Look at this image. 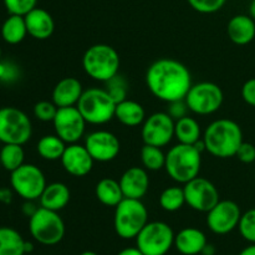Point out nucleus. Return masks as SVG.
Segmentation results:
<instances>
[{"label": "nucleus", "instance_id": "obj_18", "mask_svg": "<svg viewBox=\"0 0 255 255\" xmlns=\"http://www.w3.org/2000/svg\"><path fill=\"white\" fill-rule=\"evenodd\" d=\"M122 193L125 198L142 199L149 188V177L146 168L129 167L120 178Z\"/></svg>", "mask_w": 255, "mask_h": 255}, {"label": "nucleus", "instance_id": "obj_23", "mask_svg": "<svg viewBox=\"0 0 255 255\" xmlns=\"http://www.w3.org/2000/svg\"><path fill=\"white\" fill-rule=\"evenodd\" d=\"M71 198V192L69 187L61 182L46 184L44 192L40 196V207L50 209V211L60 212L69 204Z\"/></svg>", "mask_w": 255, "mask_h": 255}, {"label": "nucleus", "instance_id": "obj_51", "mask_svg": "<svg viewBox=\"0 0 255 255\" xmlns=\"http://www.w3.org/2000/svg\"><path fill=\"white\" fill-rule=\"evenodd\" d=\"M24 255H29V254H24Z\"/></svg>", "mask_w": 255, "mask_h": 255}, {"label": "nucleus", "instance_id": "obj_1", "mask_svg": "<svg viewBox=\"0 0 255 255\" xmlns=\"http://www.w3.org/2000/svg\"><path fill=\"white\" fill-rule=\"evenodd\" d=\"M149 92L161 101L173 102L186 99L192 84L188 67L174 59H159L146 72Z\"/></svg>", "mask_w": 255, "mask_h": 255}, {"label": "nucleus", "instance_id": "obj_11", "mask_svg": "<svg viewBox=\"0 0 255 255\" xmlns=\"http://www.w3.org/2000/svg\"><path fill=\"white\" fill-rule=\"evenodd\" d=\"M184 100L189 111L199 116H207L221 109L224 95L217 84L203 81L192 85Z\"/></svg>", "mask_w": 255, "mask_h": 255}, {"label": "nucleus", "instance_id": "obj_21", "mask_svg": "<svg viewBox=\"0 0 255 255\" xmlns=\"http://www.w3.org/2000/svg\"><path fill=\"white\" fill-rule=\"evenodd\" d=\"M227 34L236 45L244 46L251 44L255 39V20L251 15H236L227 25Z\"/></svg>", "mask_w": 255, "mask_h": 255}, {"label": "nucleus", "instance_id": "obj_32", "mask_svg": "<svg viewBox=\"0 0 255 255\" xmlns=\"http://www.w3.org/2000/svg\"><path fill=\"white\" fill-rule=\"evenodd\" d=\"M141 162L147 171H161L166 166V153L161 147L144 144L141 149Z\"/></svg>", "mask_w": 255, "mask_h": 255}, {"label": "nucleus", "instance_id": "obj_26", "mask_svg": "<svg viewBox=\"0 0 255 255\" xmlns=\"http://www.w3.org/2000/svg\"><path fill=\"white\" fill-rule=\"evenodd\" d=\"M95 194L100 203L106 207H116L125 198L120 182L114 178H104L96 184Z\"/></svg>", "mask_w": 255, "mask_h": 255}, {"label": "nucleus", "instance_id": "obj_38", "mask_svg": "<svg viewBox=\"0 0 255 255\" xmlns=\"http://www.w3.org/2000/svg\"><path fill=\"white\" fill-rule=\"evenodd\" d=\"M188 106H187L186 100H178V101L169 102L168 109H167V114L177 121V120L182 119L184 116H188Z\"/></svg>", "mask_w": 255, "mask_h": 255}, {"label": "nucleus", "instance_id": "obj_43", "mask_svg": "<svg viewBox=\"0 0 255 255\" xmlns=\"http://www.w3.org/2000/svg\"><path fill=\"white\" fill-rule=\"evenodd\" d=\"M12 201V191L9 188H0V202L4 204H10Z\"/></svg>", "mask_w": 255, "mask_h": 255}, {"label": "nucleus", "instance_id": "obj_20", "mask_svg": "<svg viewBox=\"0 0 255 255\" xmlns=\"http://www.w3.org/2000/svg\"><path fill=\"white\" fill-rule=\"evenodd\" d=\"M82 84L76 77H64L55 85L52 90V102L57 107L76 106L82 96Z\"/></svg>", "mask_w": 255, "mask_h": 255}, {"label": "nucleus", "instance_id": "obj_3", "mask_svg": "<svg viewBox=\"0 0 255 255\" xmlns=\"http://www.w3.org/2000/svg\"><path fill=\"white\" fill-rule=\"evenodd\" d=\"M202 166V152L194 144L178 143L171 147L166 153L167 174L174 182L186 184L199 176Z\"/></svg>", "mask_w": 255, "mask_h": 255}, {"label": "nucleus", "instance_id": "obj_7", "mask_svg": "<svg viewBox=\"0 0 255 255\" xmlns=\"http://www.w3.org/2000/svg\"><path fill=\"white\" fill-rule=\"evenodd\" d=\"M29 231L37 243L56 246L65 237V223L59 212L39 207L29 218Z\"/></svg>", "mask_w": 255, "mask_h": 255}, {"label": "nucleus", "instance_id": "obj_2", "mask_svg": "<svg viewBox=\"0 0 255 255\" xmlns=\"http://www.w3.org/2000/svg\"><path fill=\"white\" fill-rule=\"evenodd\" d=\"M206 151L217 158H231L243 143V131L233 120L219 119L208 125L203 132Z\"/></svg>", "mask_w": 255, "mask_h": 255}, {"label": "nucleus", "instance_id": "obj_4", "mask_svg": "<svg viewBox=\"0 0 255 255\" xmlns=\"http://www.w3.org/2000/svg\"><path fill=\"white\" fill-rule=\"evenodd\" d=\"M82 67L91 79L106 82L119 74L120 55L107 44L92 45L82 56Z\"/></svg>", "mask_w": 255, "mask_h": 255}, {"label": "nucleus", "instance_id": "obj_34", "mask_svg": "<svg viewBox=\"0 0 255 255\" xmlns=\"http://www.w3.org/2000/svg\"><path fill=\"white\" fill-rule=\"evenodd\" d=\"M238 229L241 236L251 244H255V208L242 214Z\"/></svg>", "mask_w": 255, "mask_h": 255}, {"label": "nucleus", "instance_id": "obj_24", "mask_svg": "<svg viewBox=\"0 0 255 255\" xmlns=\"http://www.w3.org/2000/svg\"><path fill=\"white\" fill-rule=\"evenodd\" d=\"M115 117L121 122L124 126L136 127L139 126L146 120V111L143 106L133 100H124L116 105Z\"/></svg>", "mask_w": 255, "mask_h": 255}, {"label": "nucleus", "instance_id": "obj_15", "mask_svg": "<svg viewBox=\"0 0 255 255\" xmlns=\"http://www.w3.org/2000/svg\"><path fill=\"white\" fill-rule=\"evenodd\" d=\"M241 207L233 201H219L213 208L207 212V226L218 236H226L238 228L242 217Z\"/></svg>", "mask_w": 255, "mask_h": 255}, {"label": "nucleus", "instance_id": "obj_45", "mask_svg": "<svg viewBox=\"0 0 255 255\" xmlns=\"http://www.w3.org/2000/svg\"><path fill=\"white\" fill-rule=\"evenodd\" d=\"M201 254L202 255H214L216 254V248H214V246H212V244L207 243V246L204 247Z\"/></svg>", "mask_w": 255, "mask_h": 255}, {"label": "nucleus", "instance_id": "obj_16", "mask_svg": "<svg viewBox=\"0 0 255 255\" xmlns=\"http://www.w3.org/2000/svg\"><path fill=\"white\" fill-rule=\"evenodd\" d=\"M85 147L95 162L114 161L121 151V143L116 134L100 129L89 133L85 138Z\"/></svg>", "mask_w": 255, "mask_h": 255}, {"label": "nucleus", "instance_id": "obj_49", "mask_svg": "<svg viewBox=\"0 0 255 255\" xmlns=\"http://www.w3.org/2000/svg\"><path fill=\"white\" fill-rule=\"evenodd\" d=\"M80 255H99L97 253H95V252H91V251H87V252H84V253H81Z\"/></svg>", "mask_w": 255, "mask_h": 255}, {"label": "nucleus", "instance_id": "obj_17", "mask_svg": "<svg viewBox=\"0 0 255 255\" xmlns=\"http://www.w3.org/2000/svg\"><path fill=\"white\" fill-rule=\"evenodd\" d=\"M61 164L65 171L74 177H85L92 171L94 158L85 144H67L61 157Z\"/></svg>", "mask_w": 255, "mask_h": 255}, {"label": "nucleus", "instance_id": "obj_9", "mask_svg": "<svg viewBox=\"0 0 255 255\" xmlns=\"http://www.w3.org/2000/svg\"><path fill=\"white\" fill-rule=\"evenodd\" d=\"M31 134V121L24 111L10 106L0 109V142L22 146Z\"/></svg>", "mask_w": 255, "mask_h": 255}, {"label": "nucleus", "instance_id": "obj_13", "mask_svg": "<svg viewBox=\"0 0 255 255\" xmlns=\"http://www.w3.org/2000/svg\"><path fill=\"white\" fill-rule=\"evenodd\" d=\"M55 133L66 144L77 143L84 137L86 124L77 106L60 107L54 121Z\"/></svg>", "mask_w": 255, "mask_h": 255}, {"label": "nucleus", "instance_id": "obj_35", "mask_svg": "<svg viewBox=\"0 0 255 255\" xmlns=\"http://www.w3.org/2000/svg\"><path fill=\"white\" fill-rule=\"evenodd\" d=\"M37 0H4V5L10 15L25 16L36 7Z\"/></svg>", "mask_w": 255, "mask_h": 255}, {"label": "nucleus", "instance_id": "obj_47", "mask_svg": "<svg viewBox=\"0 0 255 255\" xmlns=\"http://www.w3.org/2000/svg\"><path fill=\"white\" fill-rule=\"evenodd\" d=\"M24 251H25V254H30L32 251H34V244H32L31 242H26V241H25Z\"/></svg>", "mask_w": 255, "mask_h": 255}, {"label": "nucleus", "instance_id": "obj_29", "mask_svg": "<svg viewBox=\"0 0 255 255\" xmlns=\"http://www.w3.org/2000/svg\"><path fill=\"white\" fill-rule=\"evenodd\" d=\"M65 148H66V143L56 133L46 134V136L41 137L36 146L39 156L46 161L61 159Z\"/></svg>", "mask_w": 255, "mask_h": 255}, {"label": "nucleus", "instance_id": "obj_14", "mask_svg": "<svg viewBox=\"0 0 255 255\" xmlns=\"http://www.w3.org/2000/svg\"><path fill=\"white\" fill-rule=\"evenodd\" d=\"M174 121L167 112H156L146 117L142 124L141 136L144 144L164 147L174 138Z\"/></svg>", "mask_w": 255, "mask_h": 255}, {"label": "nucleus", "instance_id": "obj_50", "mask_svg": "<svg viewBox=\"0 0 255 255\" xmlns=\"http://www.w3.org/2000/svg\"><path fill=\"white\" fill-rule=\"evenodd\" d=\"M0 59H1V47H0Z\"/></svg>", "mask_w": 255, "mask_h": 255}, {"label": "nucleus", "instance_id": "obj_33", "mask_svg": "<svg viewBox=\"0 0 255 255\" xmlns=\"http://www.w3.org/2000/svg\"><path fill=\"white\" fill-rule=\"evenodd\" d=\"M106 84V91L109 92L110 96L114 99V101L116 104L122 102L124 100L127 99V94H128V82L126 81L124 76L117 74L116 76H114L112 79H110L109 81L105 82Z\"/></svg>", "mask_w": 255, "mask_h": 255}, {"label": "nucleus", "instance_id": "obj_22", "mask_svg": "<svg viewBox=\"0 0 255 255\" xmlns=\"http://www.w3.org/2000/svg\"><path fill=\"white\" fill-rule=\"evenodd\" d=\"M207 237L201 229L188 227L174 237V247L182 255H198L207 246Z\"/></svg>", "mask_w": 255, "mask_h": 255}, {"label": "nucleus", "instance_id": "obj_10", "mask_svg": "<svg viewBox=\"0 0 255 255\" xmlns=\"http://www.w3.org/2000/svg\"><path fill=\"white\" fill-rule=\"evenodd\" d=\"M10 173V186L17 196L25 201L40 198L46 187V178L39 167L24 163Z\"/></svg>", "mask_w": 255, "mask_h": 255}, {"label": "nucleus", "instance_id": "obj_30", "mask_svg": "<svg viewBox=\"0 0 255 255\" xmlns=\"http://www.w3.org/2000/svg\"><path fill=\"white\" fill-rule=\"evenodd\" d=\"M25 152L21 144L6 143L0 149V163L6 171L12 172L24 164Z\"/></svg>", "mask_w": 255, "mask_h": 255}, {"label": "nucleus", "instance_id": "obj_19", "mask_svg": "<svg viewBox=\"0 0 255 255\" xmlns=\"http://www.w3.org/2000/svg\"><path fill=\"white\" fill-rule=\"evenodd\" d=\"M27 34L36 40H46L54 34L55 21L49 11L35 7L25 15Z\"/></svg>", "mask_w": 255, "mask_h": 255}, {"label": "nucleus", "instance_id": "obj_31", "mask_svg": "<svg viewBox=\"0 0 255 255\" xmlns=\"http://www.w3.org/2000/svg\"><path fill=\"white\" fill-rule=\"evenodd\" d=\"M186 204L183 187L173 186L164 189L159 196V206L166 212H177Z\"/></svg>", "mask_w": 255, "mask_h": 255}, {"label": "nucleus", "instance_id": "obj_39", "mask_svg": "<svg viewBox=\"0 0 255 255\" xmlns=\"http://www.w3.org/2000/svg\"><path fill=\"white\" fill-rule=\"evenodd\" d=\"M236 157H238L239 161L243 162V163H253L255 161V146L249 142H243L239 147Z\"/></svg>", "mask_w": 255, "mask_h": 255}, {"label": "nucleus", "instance_id": "obj_40", "mask_svg": "<svg viewBox=\"0 0 255 255\" xmlns=\"http://www.w3.org/2000/svg\"><path fill=\"white\" fill-rule=\"evenodd\" d=\"M19 77V70L10 62L0 61V81L12 82Z\"/></svg>", "mask_w": 255, "mask_h": 255}, {"label": "nucleus", "instance_id": "obj_46", "mask_svg": "<svg viewBox=\"0 0 255 255\" xmlns=\"http://www.w3.org/2000/svg\"><path fill=\"white\" fill-rule=\"evenodd\" d=\"M239 255H255V244H251L239 253Z\"/></svg>", "mask_w": 255, "mask_h": 255}, {"label": "nucleus", "instance_id": "obj_27", "mask_svg": "<svg viewBox=\"0 0 255 255\" xmlns=\"http://www.w3.org/2000/svg\"><path fill=\"white\" fill-rule=\"evenodd\" d=\"M27 35L26 22L25 17L20 15H9L6 20L2 22L1 37L6 44L16 45L20 44Z\"/></svg>", "mask_w": 255, "mask_h": 255}, {"label": "nucleus", "instance_id": "obj_41", "mask_svg": "<svg viewBox=\"0 0 255 255\" xmlns=\"http://www.w3.org/2000/svg\"><path fill=\"white\" fill-rule=\"evenodd\" d=\"M242 99L249 106L255 107V77L244 82L242 87Z\"/></svg>", "mask_w": 255, "mask_h": 255}, {"label": "nucleus", "instance_id": "obj_5", "mask_svg": "<svg viewBox=\"0 0 255 255\" xmlns=\"http://www.w3.org/2000/svg\"><path fill=\"white\" fill-rule=\"evenodd\" d=\"M148 223V211L141 199L124 198L115 207L114 228L122 239H136Z\"/></svg>", "mask_w": 255, "mask_h": 255}, {"label": "nucleus", "instance_id": "obj_8", "mask_svg": "<svg viewBox=\"0 0 255 255\" xmlns=\"http://www.w3.org/2000/svg\"><path fill=\"white\" fill-rule=\"evenodd\" d=\"M174 237L164 222H148L136 237V247L144 255H166L174 246Z\"/></svg>", "mask_w": 255, "mask_h": 255}, {"label": "nucleus", "instance_id": "obj_42", "mask_svg": "<svg viewBox=\"0 0 255 255\" xmlns=\"http://www.w3.org/2000/svg\"><path fill=\"white\" fill-rule=\"evenodd\" d=\"M37 208H39V207L35 206L34 201H25L24 206H22V213L30 218V217L37 211Z\"/></svg>", "mask_w": 255, "mask_h": 255}, {"label": "nucleus", "instance_id": "obj_37", "mask_svg": "<svg viewBox=\"0 0 255 255\" xmlns=\"http://www.w3.org/2000/svg\"><path fill=\"white\" fill-rule=\"evenodd\" d=\"M191 7L201 14H214L226 5L227 0H187Z\"/></svg>", "mask_w": 255, "mask_h": 255}, {"label": "nucleus", "instance_id": "obj_44", "mask_svg": "<svg viewBox=\"0 0 255 255\" xmlns=\"http://www.w3.org/2000/svg\"><path fill=\"white\" fill-rule=\"evenodd\" d=\"M117 255H144V254L142 253L137 247H128V248H125L122 249L121 252H119V254Z\"/></svg>", "mask_w": 255, "mask_h": 255}, {"label": "nucleus", "instance_id": "obj_48", "mask_svg": "<svg viewBox=\"0 0 255 255\" xmlns=\"http://www.w3.org/2000/svg\"><path fill=\"white\" fill-rule=\"evenodd\" d=\"M249 15L255 20V0H252L251 5H249Z\"/></svg>", "mask_w": 255, "mask_h": 255}, {"label": "nucleus", "instance_id": "obj_28", "mask_svg": "<svg viewBox=\"0 0 255 255\" xmlns=\"http://www.w3.org/2000/svg\"><path fill=\"white\" fill-rule=\"evenodd\" d=\"M25 241L10 227H0V255H24Z\"/></svg>", "mask_w": 255, "mask_h": 255}, {"label": "nucleus", "instance_id": "obj_6", "mask_svg": "<svg viewBox=\"0 0 255 255\" xmlns=\"http://www.w3.org/2000/svg\"><path fill=\"white\" fill-rule=\"evenodd\" d=\"M116 105L106 89L91 87L84 90L76 106L87 124L105 125L115 117Z\"/></svg>", "mask_w": 255, "mask_h": 255}, {"label": "nucleus", "instance_id": "obj_36", "mask_svg": "<svg viewBox=\"0 0 255 255\" xmlns=\"http://www.w3.org/2000/svg\"><path fill=\"white\" fill-rule=\"evenodd\" d=\"M59 107L52 101H39L34 106V116L39 121L52 122L54 121Z\"/></svg>", "mask_w": 255, "mask_h": 255}, {"label": "nucleus", "instance_id": "obj_12", "mask_svg": "<svg viewBox=\"0 0 255 255\" xmlns=\"http://www.w3.org/2000/svg\"><path fill=\"white\" fill-rule=\"evenodd\" d=\"M183 189L186 204H188L193 211L207 213L221 201L217 187L203 177L198 176L187 182Z\"/></svg>", "mask_w": 255, "mask_h": 255}, {"label": "nucleus", "instance_id": "obj_25", "mask_svg": "<svg viewBox=\"0 0 255 255\" xmlns=\"http://www.w3.org/2000/svg\"><path fill=\"white\" fill-rule=\"evenodd\" d=\"M174 137L178 139V143H197L202 138L201 125L193 117H182V119L177 120L174 124Z\"/></svg>", "mask_w": 255, "mask_h": 255}]
</instances>
